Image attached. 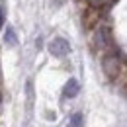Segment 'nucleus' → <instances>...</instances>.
I'll return each instance as SVG.
<instances>
[{"label":"nucleus","instance_id":"obj_1","mask_svg":"<svg viewBox=\"0 0 127 127\" xmlns=\"http://www.w3.org/2000/svg\"><path fill=\"white\" fill-rule=\"evenodd\" d=\"M49 53H51L53 57H57V59L66 57V55L70 53V45H68V41L63 39V37H55V39L49 43Z\"/></svg>","mask_w":127,"mask_h":127},{"label":"nucleus","instance_id":"obj_2","mask_svg":"<svg viewBox=\"0 0 127 127\" xmlns=\"http://www.w3.org/2000/svg\"><path fill=\"white\" fill-rule=\"evenodd\" d=\"M78 92H80V84H78L76 78H70L66 84H64V88H63V96L64 98H74V96H78Z\"/></svg>","mask_w":127,"mask_h":127},{"label":"nucleus","instance_id":"obj_3","mask_svg":"<svg viewBox=\"0 0 127 127\" xmlns=\"http://www.w3.org/2000/svg\"><path fill=\"white\" fill-rule=\"evenodd\" d=\"M4 43H8L10 47H14L18 43V37H16V32L12 30V28H6V32H4Z\"/></svg>","mask_w":127,"mask_h":127},{"label":"nucleus","instance_id":"obj_4","mask_svg":"<svg viewBox=\"0 0 127 127\" xmlns=\"http://www.w3.org/2000/svg\"><path fill=\"white\" fill-rule=\"evenodd\" d=\"M82 125H84V117H82V113H74V115L70 117L68 127H82Z\"/></svg>","mask_w":127,"mask_h":127},{"label":"nucleus","instance_id":"obj_5","mask_svg":"<svg viewBox=\"0 0 127 127\" xmlns=\"http://www.w3.org/2000/svg\"><path fill=\"white\" fill-rule=\"evenodd\" d=\"M2 26H4V10L0 8V30H2Z\"/></svg>","mask_w":127,"mask_h":127}]
</instances>
